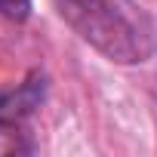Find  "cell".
Segmentation results:
<instances>
[{
  "instance_id": "cell-1",
  "label": "cell",
  "mask_w": 157,
  "mask_h": 157,
  "mask_svg": "<svg viewBox=\"0 0 157 157\" xmlns=\"http://www.w3.org/2000/svg\"><path fill=\"white\" fill-rule=\"evenodd\" d=\"M59 16L90 46L120 65L154 52V28L136 0H56Z\"/></svg>"
},
{
  "instance_id": "cell-2",
  "label": "cell",
  "mask_w": 157,
  "mask_h": 157,
  "mask_svg": "<svg viewBox=\"0 0 157 157\" xmlns=\"http://www.w3.org/2000/svg\"><path fill=\"white\" fill-rule=\"evenodd\" d=\"M40 102H43V77H31L19 93L0 96V126H19Z\"/></svg>"
},
{
  "instance_id": "cell-3",
  "label": "cell",
  "mask_w": 157,
  "mask_h": 157,
  "mask_svg": "<svg viewBox=\"0 0 157 157\" xmlns=\"http://www.w3.org/2000/svg\"><path fill=\"white\" fill-rule=\"evenodd\" d=\"M0 16L13 22H25L31 16V0H0Z\"/></svg>"
}]
</instances>
